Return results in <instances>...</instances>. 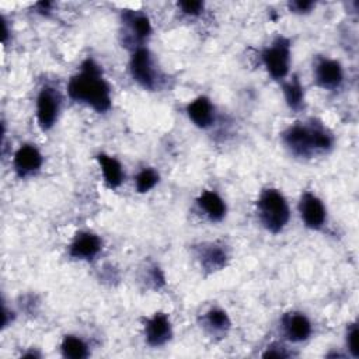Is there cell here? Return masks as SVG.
Instances as JSON below:
<instances>
[{
    "mask_svg": "<svg viewBox=\"0 0 359 359\" xmlns=\"http://www.w3.org/2000/svg\"><path fill=\"white\" fill-rule=\"evenodd\" d=\"M67 94L76 101L91 107L95 112H107L112 105L111 87L102 76L101 67L87 57L80 70L70 77L67 83Z\"/></svg>",
    "mask_w": 359,
    "mask_h": 359,
    "instance_id": "cell-1",
    "label": "cell"
},
{
    "mask_svg": "<svg viewBox=\"0 0 359 359\" xmlns=\"http://www.w3.org/2000/svg\"><path fill=\"white\" fill-rule=\"evenodd\" d=\"M283 142L294 156L310 157L316 151L331 149L332 136L321 123H296L285 130Z\"/></svg>",
    "mask_w": 359,
    "mask_h": 359,
    "instance_id": "cell-2",
    "label": "cell"
},
{
    "mask_svg": "<svg viewBox=\"0 0 359 359\" xmlns=\"http://www.w3.org/2000/svg\"><path fill=\"white\" fill-rule=\"evenodd\" d=\"M257 208L259 222L268 231L273 234L282 231L289 222V205L285 196L278 189H264L258 198Z\"/></svg>",
    "mask_w": 359,
    "mask_h": 359,
    "instance_id": "cell-3",
    "label": "cell"
},
{
    "mask_svg": "<svg viewBox=\"0 0 359 359\" xmlns=\"http://www.w3.org/2000/svg\"><path fill=\"white\" fill-rule=\"evenodd\" d=\"M261 57L268 74L275 80H283L290 67V41L285 36H278L264 49Z\"/></svg>",
    "mask_w": 359,
    "mask_h": 359,
    "instance_id": "cell-4",
    "label": "cell"
},
{
    "mask_svg": "<svg viewBox=\"0 0 359 359\" xmlns=\"http://www.w3.org/2000/svg\"><path fill=\"white\" fill-rule=\"evenodd\" d=\"M129 69L133 80L143 88L153 90L156 87V70L151 55L146 48H137L129 62Z\"/></svg>",
    "mask_w": 359,
    "mask_h": 359,
    "instance_id": "cell-5",
    "label": "cell"
},
{
    "mask_svg": "<svg viewBox=\"0 0 359 359\" xmlns=\"http://www.w3.org/2000/svg\"><path fill=\"white\" fill-rule=\"evenodd\" d=\"M60 98L55 88L45 86L36 98V118L38 123L43 130L50 129L59 115Z\"/></svg>",
    "mask_w": 359,
    "mask_h": 359,
    "instance_id": "cell-6",
    "label": "cell"
},
{
    "mask_svg": "<svg viewBox=\"0 0 359 359\" xmlns=\"http://www.w3.org/2000/svg\"><path fill=\"white\" fill-rule=\"evenodd\" d=\"M300 216L303 223L313 230H318L324 226L325 219H327V210L321 199L311 194V192H304L300 199L299 205Z\"/></svg>",
    "mask_w": 359,
    "mask_h": 359,
    "instance_id": "cell-7",
    "label": "cell"
},
{
    "mask_svg": "<svg viewBox=\"0 0 359 359\" xmlns=\"http://www.w3.org/2000/svg\"><path fill=\"white\" fill-rule=\"evenodd\" d=\"M144 335L147 344L151 346H161L168 342L172 335V330L167 314L156 313L147 318L144 325Z\"/></svg>",
    "mask_w": 359,
    "mask_h": 359,
    "instance_id": "cell-8",
    "label": "cell"
},
{
    "mask_svg": "<svg viewBox=\"0 0 359 359\" xmlns=\"http://www.w3.org/2000/svg\"><path fill=\"white\" fill-rule=\"evenodd\" d=\"M102 247L101 238L90 231H80L73 238L69 254L74 259H93Z\"/></svg>",
    "mask_w": 359,
    "mask_h": 359,
    "instance_id": "cell-9",
    "label": "cell"
},
{
    "mask_svg": "<svg viewBox=\"0 0 359 359\" xmlns=\"http://www.w3.org/2000/svg\"><path fill=\"white\" fill-rule=\"evenodd\" d=\"M314 77L320 87L325 90H334L339 87L344 79V72L339 62L334 59H320L314 69Z\"/></svg>",
    "mask_w": 359,
    "mask_h": 359,
    "instance_id": "cell-10",
    "label": "cell"
},
{
    "mask_svg": "<svg viewBox=\"0 0 359 359\" xmlns=\"http://www.w3.org/2000/svg\"><path fill=\"white\" fill-rule=\"evenodd\" d=\"M13 165L20 177H28L41 168L42 154L35 146L22 144L14 154Z\"/></svg>",
    "mask_w": 359,
    "mask_h": 359,
    "instance_id": "cell-11",
    "label": "cell"
},
{
    "mask_svg": "<svg viewBox=\"0 0 359 359\" xmlns=\"http://www.w3.org/2000/svg\"><path fill=\"white\" fill-rule=\"evenodd\" d=\"M286 338L292 342H303L311 335V323L302 313H289L282 318Z\"/></svg>",
    "mask_w": 359,
    "mask_h": 359,
    "instance_id": "cell-12",
    "label": "cell"
},
{
    "mask_svg": "<svg viewBox=\"0 0 359 359\" xmlns=\"http://www.w3.org/2000/svg\"><path fill=\"white\" fill-rule=\"evenodd\" d=\"M187 114L189 119L199 128H208L215 121V108L209 98L198 97L191 101L187 107Z\"/></svg>",
    "mask_w": 359,
    "mask_h": 359,
    "instance_id": "cell-13",
    "label": "cell"
},
{
    "mask_svg": "<svg viewBox=\"0 0 359 359\" xmlns=\"http://www.w3.org/2000/svg\"><path fill=\"white\" fill-rule=\"evenodd\" d=\"M202 248H199V261L201 265L209 271V272H215V271H220L222 268L226 266L227 262V252L224 248H222L217 244H203L201 245Z\"/></svg>",
    "mask_w": 359,
    "mask_h": 359,
    "instance_id": "cell-14",
    "label": "cell"
},
{
    "mask_svg": "<svg viewBox=\"0 0 359 359\" xmlns=\"http://www.w3.org/2000/svg\"><path fill=\"white\" fill-rule=\"evenodd\" d=\"M97 160H98V164L101 167L104 182L107 184V187L112 188V189L118 188L123 182V178H125L121 163L116 158H114L111 156H107L104 153H100L97 156Z\"/></svg>",
    "mask_w": 359,
    "mask_h": 359,
    "instance_id": "cell-15",
    "label": "cell"
},
{
    "mask_svg": "<svg viewBox=\"0 0 359 359\" xmlns=\"http://www.w3.org/2000/svg\"><path fill=\"white\" fill-rule=\"evenodd\" d=\"M198 206L213 222L226 216V203L215 191H203L198 198Z\"/></svg>",
    "mask_w": 359,
    "mask_h": 359,
    "instance_id": "cell-16",
    "label": "cell"
},
{
    "mask_svg": "<svg viewBox=\"0 0 359 359\" xmlns=\"http://www.w3.org/2000/svg\"><path fill=\"white\" fill-rule=\"evenodd\" d=\"M283 95H285V100H286V104L289 105V108L297 111L303 107L304 88L296 76H293L289 81H286L283 84Z\"/></svg>",
    "mask_w": 359,
    "mask_h": 359,
    "instance_id": "cell-17",
    "label": "cell"
},
{
    "mask_svg": "<svg viewBox=\"0 0 359 359\" xmlns=\"http://www.w3.org/2000/svg\"><path fill=\"white\" fill-rule=\"evenodd\" d=\"M62 349V355L65 358H70V359H83L88 356V349L87 345L84 344L83 339L74 337V335H66L62 341L60 345Z\"/></svg>",
    "mask_w": 359,
    "mask_h": 359,
    "instance_id": "cell-18",
    "label": "cell"
},
{
    "mask_svg": "<svg viewBox=\"0 0 359 359\" xmlns=\"http://www.w3.org/2000/svg\"><path fill=\"white\" fill-rule=\"evenodd\" d=\"M125 21L130 25V31L136 39H144L151 32L150 20L144 14H136V13H126Z\"/></svg>",
    "mask_w": 359,
    "mask_h": 359,
    "instance_id": "cell-19",
    "label": "cell"
},
{
    "mask_svg": "<svg viewBox=\"0 0 359 359\" xmlns=\"http://www.w3.org/2000/svg\"><path fill=\"white\" fill-rule=\"evenodd\" d=\"M205 324L215 332H224L230 328V318L222 309H212L205 316Z\"/></svg>",
    "mask_w": 359,
    "mask_h": 359,
    "instance_id": "cell-20",
    "label": "cell"
},
{
    "mask_svg": "<svg viewBox=\"0 0 359 359\" xmlns=\"http://www.w3.org/2000/svg\"><path fill=\"white\" fill-rule=\"evenodd\" d=\"M158 182V174L156 170L153 168H143L135 178V184H136V191L143 194L150 191L151 188L156 187V184Z\"/></svg>",
    "mask_w": 359,
    "mask_h": 359,
    "instance_id": "cell-21",
    "label": "cell"
},
{
    "mask_svg": "<svg viewBox=\"0 0 359 359\" xmlns=\"http://www.w3.org/2000/svg\"><path fill=\"white\" fill-rule=\"evenodd\" d=\"M358 335H359V331H358V327L356 324H352L348 330V334H346V346L351 352V355L353 358H358L359 356V348H358Z\"/></svg>",
    "mask_w": 359,
    "mask_h": 359,
    "instance_id": "cell-22",
    "label": "cell"
},
{
    "mask_svg": "<svg viewBox=\"0 0 359 359\" xmlns=\"http://www.w3.org/2000/svg\"><path fill=\"white\" fill-rule=\"evenodd\" d=\"M178 7L182 10V13L188 15H198L203 10V3L198 0H185L180 1Z\"/></svg>",
    "mask_w": 359,
    "mask_h": 359,
    "instance_id": "cell-23",
    "label": "cell"
},
{
    "mask_svg": "<svg viewBox=\"0 0 359 359\" xmlns=\"http://www.w3.org/2000/svg\"><path fill=\"white\" fill-rule=\"evenodd\" d=\"M264 358H286L289 356L287 352H285V348L279 345H271L266 348V351L262 353Z\"/></svg>",
    "mask_w": 359,
    "mask_h": 359,
    "instance_id": "cell-24",
    "label": "cell"
},
{
    "mask_svg": "<svg viewBox=\"0 0 359 359\" xmlns=\"http://www.w3.org/2000/svg\"><path fill=\"white\" fill-rule=\"evenodd\" d=\"M289 6L296 13H307L314 7V3L309 0H296V1H292Z\"/></svg>",
    "mask_w": 359,
    "mask_h": 359,
    "instance_id": "cell-25",
    "label": "cell"
}]
</instances>
